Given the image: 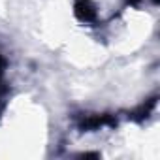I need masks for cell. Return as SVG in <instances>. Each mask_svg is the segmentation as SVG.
Wrapping results in <instances>:
<instances>
[{
    "label": "cell",
    "mask_w": 160,
    "mask_h": 160,
    "mask_svg": "<svg viewBox=\"0 0 160 160\" xmlns=\"http://www.w3.org/2000/svg\"><path fill=\"white\" fill-rule=\"evenodd\" d=\"M156 102H158V96H151V98H147V100L141 102L138 108H134L132 111H128V119L134 121V122H143L145 119L151 117L152 109L156 108Z\"/></svg>",
    "instance_id": "obj_3"
},
{
    "label": "cell",
    "mask_w": 160,
    "mask_h": 160,
    "mask_svg": "<svg viewBox=\"0 0 160 160\" xmlns=\"http://www.w3.org/2000/svg\"><path fill=\"white\" fill-rule=\"evenodd\" d=\"M124 4L130 8H139L141 6V0H124Z\"/></svg>",
    "instance_id": "obj_5"
},
{
    "label": "cell",
    "mask_w": 160,
    "mask_h": 160,
    "mask_svg": "<svg viewBox=\"0 0 160 160\" xmlns=\"http://www.w3.org/2000/svg\"><path fill=\"white\" fill-rule=\"evenodd\" d=\"M104 126H117V117L111 113H79L77 128L81 132H94Z\"/></svg>",
    "instance_id": "obj_1"
},
{
    "label": "cell",
    "mask_w": 160,
    "mask_h": 160,
    "mask_svg": "<svg viewBox=\"0 0 160 160\" xmlns=\"http://www.w3.org/2000/svg\"><path fill=\"white\" fill-rule=\"evenodd\" d=\"M77 156H92V158H100V152H81Z\"/></svg>",
    "instance_id": "obj_6"
},
{
    "label": "cell",
    "mask_w": 160,
    "mask_h": 160,
    "mask_svg": "<svg viewBox=\"0 0 160 160\" xmlns=\"http://www.w3.org/2000/svg\"><path fill=\"white\" fill-rule=\"evenodd\" d=\"M73 15L79 23L94 25L98 21V10L92 0H73Z\"/></svg>",
    "instance_id": "obj_2"
},
{
    "label": "cell",
    "mask_w": 160,
    "mask_h": 160,
    "mask_svg": "<svg viewBox=\"0 0 160 160\" xmlns=\"http://www.w3.org/2000/svg\"><path fill=\"white\" fill-rule=\"evenodd\" d=\"M152 2H154V4H158V0H152Z\"/></svg>",
    "instance_id": "obj_7"
},
{
    "label": "cell",
    "mask_w": 160,
    "mask_h": 160,
    "mask_svg": "<svg viewBox=\"0 0 160 160\" xmlns=\"http://www.w3.org/2000/svg\"><path fill=\"white\" fill-rule=\"evenodd\" d=\"M6 68H8V60L4 58V55L0 53V117H2L6 104H8V83H6Z\"/></svg>",
    "instance_id": "obj_4"
}]
</instances>
